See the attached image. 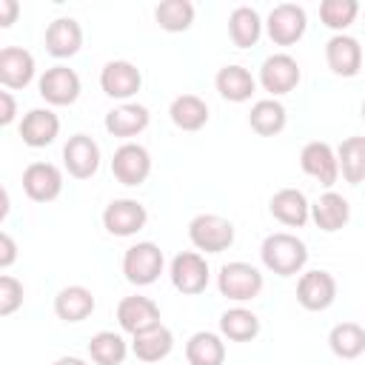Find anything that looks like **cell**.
I'll return each mask as SVG.
<instances>
[{
	"mask_svg": "<svg viewBox=\"0 0 365 365\" xmlns=\"http://www.w3.org/2000/svg\"><path fill=\"white\" fill-rule=\"evenodd\" d=\"M259 257H262V265L271 274H277V277H294L308 262V245L297 234L277 231V234H268L262 240Z\"/></svg>",
	"mask_w": 365,
	"mask_h": 365,
	"instance_id": "obj_1",
	"label": "cell"
},
{
	"mask_svg": "<svg viewBox=\"0 0 365 365\" xmlns=\"http://www.w3.org/2000/svg\"><path fill=\"white\" fill-rule=\"evenodd\" d=\"M217 288L231 302H251L262 291V274L251 262H225L217 274Z\"/></svg>",
	"mask_w": 365,
	"mask_h": 365,
	"instance_id": "obj_2",
	"label": "cell"
},
{
	"mask_svg": "<svg viewBox=\"0 0 365 365\" xmlns=\"http://www.w3.org/2000/svg\"><path fill=\"white\" fill-rule=\"evenodd\" d=\"M188 240L197 251L222 254L234 242V222L220 214H197L188 222Z\"/></svg>",
	"mask_w": 365,
	"mask_h": 365,
	"instance_id": "obj_3",
	"label": "cell"
},
{
	"mask_svg": "<svg viewBox=\"0 0 365 365\" xmlns=\"http://www.w3.org/2000/svg\"><path fill=\"white\" fill-rule=\"evenodd\" d=\"M163 265H165V257H163L160 245H154V242H137V245L125 248V254H123V274L137 288L157 282L163 274Z\"/></svg>",
	"mask_w": 365,
	"mask_h": 365,
	"instance_id": "obj_4",
	"label": "cell"
},
{
	"mask_svg": "<svg viewBox=\"0 0 365 365\" xmlns=\"http://www.w3.org/2000/svg\"><path fill=\"white\" fill-rule=\"evenodd\" d=\"M168 277H171V285L185 294V297H197L208 288V262L200 251H180L174 259H171V268H168Z\"/></svg>",
	"mask_w": 365,
	"mask_h": 365,
	"instance_id": "obj_5",
	"label": "cell"
},
{
	"mask_svg": "<svg viewBox=\"0 0 365 365\" xmlns=\"http://www.w3.org/2000/svg\"><path fill=\"white\" fill-rule=\"evenodd\" d=\"M305 29H308V14L297 3H279L268 11L265 31L274 46H294L297 40H302Z\"/></svg>",
	"mask_w": 365,
	"mask_h": 365,
	"instance_id": "obj_6",
	"label": "cell"
},
{
	"mask_svg": "<svg viewBox=\"0 0 365 365\" xmlns=\"http://www.w3.org/2000/svg\"><path fill=\"white\" fill-rule=\"evenodd\" d=\"M111 174L120 185H143L151 174V154L140 143H123L111 157Z\"/></svg>",
	"mask_w": 365,
	"mask_h": 365,
	"instance_id": "obj_7",
	"label": "cell"
},
{
	"mask_svg": "<svg viewBox=\"0 0 365 365\" xmlns=\"http://www.w3.org/2000/svg\"><path fill=\"white\" fill-rule=\"evenodd\" d=\"M299 77H302L299 63H297L291 54H285V51L265 57L262 66H259V86H262L274 100L282 97V94H288V91H294V88L299 86Z\"/></svg>",
	"mask_w": 365,
	"mask_h": 365,
	"instance_id": "obj_8",
	"label": "cell"
},
{
	"mask_svg": "<svg viewBox=\"0 0 365 365\" xmlns=\"http://www.w3.org/2000/svg\"><path fill=\"white\" fill-rule=\"evenodd\" d=\"M148 222V211L143 202L131 200V197H120L111 200L103 211V225L111 237H134L137 231H143Z\"/></svg>",
	"mask_w": 365,
	"mask_h": 365,
	"instance_id": "obj_9",
	"label": "cell"
},
{
	"mask_svg": "<svg viewBox=\"0 0 365 365\" xmlns=\"http://www.w3.org/2000/svg\"><path fill=\"white\" fill-rule=\"evenodd\" d=\"M80 74L68 66H51L37 80V91L48 106H71L80 97Z\"/></svg>",
	"mask_w": 365,
	"mask_h": 365,
	"instance_id": "obj_10",
	"label": "cell"
},
{
	"mask_svg": "<svg viewBox=\"0 0 365 365\" xmlns=\"http://www.w3.org/2000/svg\"><path fill=\"white\" fill-rule=\"evenodd\" d=\"M63 165L74 180H91L100 168V145L88 134H74L63 145Z\"/></svg>",
	"mask_w": 365,
	"mask_h": 365,
	"instance_id": "obj_11",
	"label": "cell"
},
{
	"mask_svg": "<svg viewBox=\"0 0 365 365\" xmlns=\"http://www.w3.org/2000/svg\"><path fill=\"white\" fill-rule=\"evenodd\" d=\"M143 86V74L128 60H108L100 71V88L111 100H131Z\"/></svg>",
	"mask_w": 365,
	"mask_h": 365,
	"instance_id": "obj_12",
	"label": "cell"
},
{
	"mask_svg": "<svg viewBox=\"0 0 365 365\" xmlns=\"http://www.w3.org/2000/svg\"><path fill=\"white\" fill-rule=\"evenodd\" d=\"M299 165H302V171H305L308 177H314V180H317L319 185H325V188H331V185L336 182V177H339L336 151H334L328 143H322V140H311V143L302 145V151H299Z\"/></svg>",
	"mask_w": 365,
	"mask_h": 365,
	"instance_id": "obj_13",
	"label": "cell"
},
{
	"mask_svg": "<svg viewBox=\"0 0 365 365\" xmlns=\"http://www.w3.org/2000/svg\"><path fill=\"white\" fill-rule=\"evenodd\" d=\"M336 299V279L317 268V271H305L297 282V302L305 308V311H325L331 308Z\"/></svg>",
	"mask_w": 365,
	"mask_h": 365,
	"instance_id": "obj_14",
	"label": "cell"
},
{
	"mask_svg": "<svg viewBox=\"0 0 365 365\" xmlns=\"http://www.w3.org/2000/svg\"><path fill=\"white\" fill-rule=\"evenodd\" d=\"M23 191L34 202H51L63 194V171L54 163H31L23 171Z\"/></svg>",
	"mask_w": 365,
	"mask_h": 365,
	"instance_id": "obj_15",
	"label": "cell"
},
{
	"mask_svg": "<svg viewBox=\"0 0 365 365\" xmlns=\"http://www.w3.org/2000/svg\"><path fill=\"white\" fill-rule=\"evenodd\" d=\"M117 322H120V328L125 334L137 336V334L160 325V308H157V302L151 297H140V294L123 297L117 302Z\"/></svg>",
	"mask_w": 365,
	"mask_h": 365,
	"instance_id": "obj_16",
	"label": "cell"
},
{
	"mask_svg": "<svg viewBox=\"0 0 365 365\" xmlns=\"http://www.w3.org/2000/svg\"><path fill=\"white\" fill-rule=\"evenodd\" d=\"M362 46L351 34H334L325 43V63L336 77H356L362 71Z\"/></svg>",
	"mask_w": 365,
	"mask_h": 365,
	"instance_id": "obj_17",
	"label": "cell"
},
{
	"mask_svg": "<svg viewBox=\"0 0 365 365\" xmlns=\"http://www.w3.org/2000/svg\"><path fill=\"white\" fill-rule=\"evenodd\" d=\"M34 54L20 48V46H6L0 48V83L6 91L26 88L34 80Z\"/></svg>",
	"mask_w": 365,
	"mask_h": 365,
	"instance_id": "obj_18",
	"label": "cell"
},
{
	"mask_svg": "<svg viewBox=\"0 0 365 365\" xmlns=\"http://www.w3.org/2000/svg\"><path fill=\"white\" fill-rule=\"evenodd\" d=\"M268 211L277 222H282L288 228H302L311 220V202L299 188H279L271 197Z\"/></svg>",
	"mask_w": 365,
	"mask_h": 365,
	"instance_id": "obj_19",
	"label": "cell"
},
{
	"mask_svg": "<svg viewBox=\"0 0 365 365\" xmlns=\"http://www.w3.org/2000/svg\"><path fill=\"white\" fill-rule=\"evenodd\" d=\"M60 134V117L51 108H31L20 120V137L29 148H46Z\"/></svg>",
	"mask_w": 365,
	"mask_h": 365,
	"instance_id": "obj_20",
	"label": "cell"
},
{
	"mask_svg": "<svg viewBox=\"0 0 365 365\" xmlns=\"http://www.w3.org/2000/svg\"><path fill=\"white\" fill-rule=\"evenodd\" d=\"M83 46V29L74 17H57L46 29V51L57 60L74 57Z\"/></svg>",
	"mask_w": 365,
	"mask_h": 365,
	"instance_id": "obj_21",
	"label": "cell"
},
{
	"mask_svg": "<svg viewBox=\"0 0 365 365\" xmlns=\"http://www.w3.org/2000/svg\"><path fill=\"white\" fill-rule=\"evenodd\" d=\"M148 123H151V114L140 103H123L106 114V131L111 137H120V140L143 134L148 128Z\"/></svg>",
	"mask_w": 365,
	"mask_h": 365,
	"instance_id": "obj_22",
	"label": "cell"
},
{
	"mask_svg": "<svg viewBox=\"0 0 365 365\" xmlns=\"http://www.w3.org/2000/svg\"><path fill=\"white\" fill-rule=\"evenodd\" d=\"M311 220L317 222L319 231L334 234V231H339V228L348 225V220H351V205H348V200H345L342 194L325 191L317 202H311Z\"/></svg>",
	"mask_w": 365,
	"mask_h": 365,
	"instance_id": "obj_23",
	"label": "cell"
},
{
	"mask_svg": "<svg viewBox=\"0 0 365 365\" xmlns=\"http://www.w3.org/2000/svg\"><path fill=\"white\" fill-rule=\"evenodd\" d=\"M94 294L86 285H66L54 297V314L63 322H83L94 314Z\"/></svg>",
	"mask_w": 365,
	"mask_h": 365,
	"instance_id": "obj_24",
	"label": "cell"
},
{
	"mask_svg": "<svg viewBox=\"0 0 365 365\" xmlns=\"http://www.w3.org/2000/svg\"><path fill=\"white\" fill-rule=\"evenodd\" d=\"M214 86H217L220 97L228 103H245L257 91V80L251 77V71L245 66H237V63L222 66L214 77Z\"/></svg>",
	"mask_w": 365,
	"mask_h": 365,
	"instance_id": "obj_25",
	"label": "cell"
},
{
	"mask_svg": "<svg viewBox=\"0 0 365 365\" xmlns=\"http://www.w3.org/2000/svg\"><path fill=\"white\" fill-rule=\"evenodd\" d=\"M171 348H174V334L163 322L148 328V331H143V334H137L131 339V354L140 362H160V359H165L171 354Z\"/></svg>",
	"mask_w": 365,
	"mask_h": 365,
	"instance_id": "obj_26",
	"label": "cell"
},
{
	"mask_svg": "<svg viewBox=\"0 0 365 365\" xmlns=\"http://www.w3.org/2000/svg\"><path fill=\"white\" fill-rule=\"evenodd\" d=\"M262 20L257 14V9L251 6H237L231 14H228V37L237 48H251L257 46V40L262 37Z\"/></svg>",
	"mask_w": 365,
	"mask_h": 365,
	"instance_id": "obj_27",
	"label": "cell"
},
{
	"mask_svg": "<svg viewBox=\"0 0 365 365\" xmlns=\"http://www.w3.org/2000/svg\"><path fill=\"white\" fill-rule=\"evenodd\" d=\"M168 117L180 131H200L208 123V106L197 94H180L171 100Z\"/></svg>",
	"mask_w": 365,
	"mask_h": 365,
	"instance_id": "obj_28",
	"label": "cell"
},
{
	"mask_svg": "<svg viewBox=\"0 0 365 365\" xmlns=\"http://www.w3.org/2000/svg\"><path fill=\"white\" fill-rule=\"evenodd\" d=\"M188 365H222L225 362V342L214 331H197L185 342Z\"/></svg>",
	"mask_w": 365,
	"mask_h": 365,
	"instance_id": "obj_29",
	"label": "cell"
},
{
	"mask_svg": "<svg viewBox=\"0 0 365 365\" xmlns=\"http://www.w3.org/2000/svg\"><path fill=\"white\" fill-rule=\"evenodd\" d=\"M285 123H288V111H285V106H282L279 100H274V97L257 100V103L251 106V111H248V125H251L259 137H274V134H279V131L285 128Z\"/></svg>",
	"mask_w": 365,
	"mask_h": 365,
	"instance_id": "obj_30",
	"label": "cell"
},
{
	"mask_svg": "<svg viewBox=\"0 0 365 365\" xmlns=\"http://www.w3.org/2000/svg\"><path fill=\"white\" fill-rule=\"evenodd\" d=\"M259 334V317L242 305H234L228 311H222L220 317V336L231 339V342H251Z\"/></svg>",
	"mask_w": 365,
	"mask_h": 365,
	"instance_id": "obj_31",
	"label": "cell"
},
{
	"mask_svg": "<svg viewBox=\"0 0 365 365\" xmlns=\"http://www.w3.org/2000/svg\"><path fill=\"white\" fill-rule=\"evenodd\" d=\"M328 348L339 359H356L365 354V328L359 322H339L328 334Z\"/></svg>",
	"mask_w": 365,
	"mask_h": 365,
	"instance_id": "obj_32",
	"label": "cell"
},
{
	"mask_svg": "<svg viewBox=\"0 0 365 365\" xmlns=\"http://www.w3.org/2000/svg\"><path fill=\"white\" fill-rule=\"evenodd\" d=\"M336 160H339V174L345 182L359 185L365 182V137H345L336 148Z\"/></svg>",
	"mask_w": 365,
	"mask_h": 365,
	"instance_id": "obj_33",
	"label": "cell"
},
{
	"mask_svg": "<svg viewBox=\"0 0 365 365\" xmlns=\"http://www.w3.org/2000/svg\"><path fill=\"white\" fill-rule=\"evenodd\" d=\"M88 356L94 365H123L128 356V342L114 331H97L88 339Z\"/></svg>",
	"mask_w": 365,
	"mask_h": 365,
	"instance_id": "obj_34",
	"label": "cell"
},
{
	"mask_svg": "<svg viewBox=\"0 0 365 365\" xmlns=\"http://www.w3.org/2000/svg\"><path fill=\"white\" fill-rule=\"evenodd\" d=\"M154 20L163 31H188L194 23V3L191 0H163L154 9Z\"/></svg>",
	"mask_w": 365,
	"mask_h": 365,
	"instance_id": "obj_35",
	"label": "cell"
},
{
	"mask_svg": "<svg viewBox=\"0 0 365 365\" xmlns=\"http://www.w3.org/2000/svg\"><path fill=\"white\" fill-rule=\"evenodd\" d=\"M359 14V3L356 0H322L319 3V20L325 29L345 34V29L356 20Z\"/></svg>",
	"mask_w": 365,
	"mask_h": 365,
	"instance_id": "obj_36",
	"label": "cell"
},
{
	"mask_svg": "<svg viewBox=\"0 0 365 365\" xmlns=\"http://www.w3.org/2000/svg\"><path fill=\"white\" fill-rule=\"evenodd\" d=\"M23 305V282L11 274L0 277V317H11Z\"/></svg>",
	"mask_w": 365,
	"mask_h": 365,
	"instance_id": "obj_37",
	"label": "cell"
},
{
	"mask_svg": "<svg viewBox=\"0 0 365 365\" xmlns=\"http://www.w3.org/2000/svg\"><path fill=\"white\" fill-rule=\"evenodd\" d=\"M14 259H17V245H14L11 234H9V231H3V234H0V268L6 271Z\"/></svg>",
	"mask_w": 365,
	"mask_h": 365,
	"instance_id": "obj_38",
	"label": "cell"
},
{
	"mask_svg": "<svg viewBox=\"0 0 365 365\" xmlns=\"http://www.w3.org/2000/svg\"><path fill=\"white\" fill-rule=\"evenodd\" d=\"M17 117V103L11 91H0V125H11Z\"/></svg>",
	"mask_w": 365,
	"mask_h": 365,
	"instance_id": "obj_39",
	"label": "cell"
},
{
	"mask_svg": "<svg viewBox=\"0 0 365 365\" xmlns=\"http://www.w3.org/2000/svg\"><path fill=\"white\" fill-rule=\"evenodd\" d=\"M20 14V3L17 0H0V26L9 29Z\"/></svg>",
	"mask_w": 365,
	"mask_h": 365,
	"instance_id": "obj_40",
	"label": "cell"
},
{
	"mask_svg": "<svg viewBox=\"0 0 365 365\" xmlns=\"http://www.w3.org/2000/svg\"><path fill=\"white\" fill-rule=\"evenodd\" d=\"M54 365H88V362L80 356H60V359H54Z\"/></svg>",
	"mask_w": 365,
	"mask_h": 365,
	"instance_id": "obj_41",
	"label": "cell"
},
{
	"mask_svg": "<svg viewBox=\"0 0 365 365\" xmlns=\"http://www.w3.org/2000/svg\"><path fill=\"white\" fill-rule=\"evenodd\" d=\"M362 120H365V100H362Z\"/></svg>",
	"mask_w": 365,
	"mask_h": 365,
	"instance_id": "obj_42",
	"label": "cell"
}]
</instances>
